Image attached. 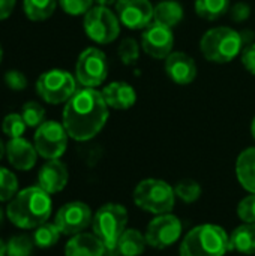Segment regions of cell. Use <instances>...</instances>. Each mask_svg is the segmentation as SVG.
I'll return each mask as SVG.
<instances>
[{
	"mask_svg": "<svg viewBox=\"0 0 255 256\" xmlns=\"http://www.w3.org/2000/svg\"><path fill=\"white\" fill-rule=\"evenodd\" d=\"M102 93L83 87L65 104L62 123L69 138L84 142L95 138L105 126L110 111Z\"/></svg>",
	"mask_w": 255,
	"mask_h": 256,
	"instance_id": "cell-1",
	"label": "cell"
},
{
	"mask_svg": "<svg viewBox=\"0 0 255 256\" xmlns=\"http://www.w3.org/2000/svg\"><path fill=\"white\" fill-rule=\"evenodd\" d=\"M53 210L50 194L39 186H30L20 190L8 204L6 216L9 222L20 230H36L48 222Z\"/></svg>",
	"mask_w": 255,
	"mask_h": 256,
	"instance_id": "cell-2",
	"label": "cell"
},
{
	"mask_svg": "<svg viewBox=\"0 0 255 256\" xmlns=\"http://www.w3.org/2000/svg\"><path fill=\"white\" fill-rule=\"evenodd\" d=\"M230 248V237L224 228L212 224L198 225L182 240L180 256H224Z\"/></svg>",
	"mask_w": 255,
	"mask_h": 256,
	"instance_id": "cell-3",
	"label": "cell"
},
{
	"mask_svg": "<svg viewBox=\"0 0 255 256\" xmlns=\"http://www.w3.org/2000/svg\"><path fill=\"white\" fill-rule=\"evenodd\" d=\"M243 39L240 32L231 27H213L207 30L200 40V51L210 63L225 64L242 54Z\"/></svg>",
	"mask_w": 255,
	"mask_h": 256,
	"instance_id": "cell-4",
	"label": "cell"
},
{
	"mask_svg": "<svg viewBox=\"0 0 255 256\" xmlns=\"http://www.w3.org/2000/svg\"><path fill=\"white\" fill-rule=\"evenodd\" d=\"M134 202L138 208L155 216L170 213L176 202L174 189L164 180L146 178L134 189Z\"/></svg>",
	"mask_w": 255,
	"mask_h": 256,
	"instance_id": "cell-5",
	"label": "cell"
},
{
	"mask_svg": "<svg viewBox=\"0 0 255 256\" xmlns=\"http://www.w3.org/2000/svg\"><path fill=\"white\" fill-rule=\"evenodd\" d=\"M128 224V212L123 206L108 202L98 208L92 219L93 234L104 243L105 250L114 248ZM107 254V252H105Z\"/></svg>",
	"mask_w": 255,
	"mask_h": 256,
	"instance_id": "cell-6",
	"label": "cell"
},
{
	"mask_svg": "<svg viewBox=\"0 0 255 256\" xmlns=\"http://www.w3.org/2000/svg\"><path fill=\"white\" fill-rule=\"evenodd\" d=\"M77 92V78L65 69H50L36 80L38 96L50 104H66Z\"/></svg>",
	"mask_w": 255,
	"mask_h": 256,
	"instance_id": "cell-7",
	"label": "cell"
},
{
	"mask_svg": "<svg viewBox=\"0 0 255 256\" xmlns=\"http://www.w3.org/2000/svg\"><path fill=\"white\" fill-rule=\"evenodd\" d=\"M84 32L93 42L107 45L114 42L120 34V21L116 12L108 6H93L84 15Z\"/></svg>",
	"mask_w": 255,
	"mask_h": 256,
	"instance_id": "cell-8",
	"label": "cell"
},
{
	"mask_svg": "<svg viewBox=\"0 0 255 256\" xmlns=\"http://www.w3.org/2000/svg\"><path fill=\"white\" fill-rule=\"evenodd\" d=\"M68 132L63 123L54 120H45L39 128H36L33 144L41 158L51 160L60 159L68 148Z\"/></svg>",
	"mask_w": 255,
	"mask_h": 256,
	"instance_id": "cell-9",
	"label": "cell"
},
{
	"mask_svg": "<svg viewBox=\"0 0 255 256\" xmlns=\"http://www.w3.org/2000/svg\"><path fill=\"white\" fill-rule=\"evenodd\" d=\"M108 76V60L104 51L95 46L86 48L77 60L75 78L83 87L96 88Z\"/></svg>",
	"mask_w": 255,
	"mask_h": 256,
	"instance_id": "cell-10",
	"label": "cell"
},
{
	"mask_svg": "<svg viewBox=\"0 0 255 256\" xmlns=\"http://www.w3.org/2000/svg\"><path fill=\"white\" fill-rule=\"evenodd\" d=\"M182 222L177 216L171 213L158 214L155 219L150 220L146 230V240L147 246L153 249H167L179 242L182 236Z\"/></svg>",
	"mask_w": 255,
	"mask_h": 256,
	"instance_id": "cell-11",
	"label": "cell"
},
{
	"mask_svg": "<svg viewBox=\"0 0 255 256\" xmlns=\"http://www.w3.org/2000/svg\"><path fill=\"white\" fill-rule=\"evenodd\" d=\"M92 210L86 202L72 201L62 206L54 218V224L63 236H77L92 225Z\"/></svg>",
	"mask_w": 255,
	"mask_h": 256,
	"instance_id": "cell-12",
	"label": "cell"
},
{
	"mask_svg": "<svg viewBox=\"0 0 255 256\" xmlns=\"http://www.w3.org/2000/svg\"><path fill=\"white\" fill-rule=\"evenodd\" d=\"M174 34L173 28L165 27L156 21L149 24L141 33V48L153 58H167L173 52Z\"/></svg>",
	"mask_w": 255,
	"mask_h": 256,
	"instance_id": "cell-13",
	"label": "cell"
},
{
	"mask_svg": "<svg viewBox=\"0 0 255 256\" xmlns=\"http://www.w3.org/2000/svg\"><path fill=\"white\" fill-rule=\"evenodd\" d=\"M153 4L150 0H117L116 14L120 24L129 30H144L153 22Z\"/></svg>",
	"mask_w": 255,
	"mask_h": 256,
	"instance_id": "cell-14",
	"label": "cell"
},
{
	"mask_svg": "<svg viewBox=\"0 0 255 256\" xmlns=\"http://www.w3.org/2000/svg\"><path fill=\"white\" fill-rule=\"evenodd\" d=\"M164 68L167 76L179 86H188L197 78V64L194 58L182 51H173L165 58Z\"/></svg>",
	"mask_w": 255,
	"mask_h": 256,
	"instance_id": "cell-15",
	"label": "cell"
},
{
	"mask_svg": "<svg viewBox=\"0 0 255 256\" xmlns=\"http://www.w3.org/2000/svg\"><path fill=\"white\" fill-rule=\"evenodd\" d=\"M69 180L68 166L60 159L47 160L38 172V186L47 194L54 195L62 192Z\"/></svg>",
	"mask_w": 255,
	"mask_h": 256,
	"instance_id": "cell-16",
	"label": "cell"
},
{
	"mask_svg": "<svg viewBox=\"0 0 255 256\" xmlns=\"http://www.w3.org/2000/svg\"><path fill=\"white\" fill-rule=\"evenodd\" d=\"M38 152L35 144L26 138H12L6 144V158L11 166L18 171H30L38 160Z\"/></svg>",
	"mask_w": 255,
	"mask_h": 256,
	"instance_id": "cell-17",
	"label": "cell"
},
{
	"mask_svg": "<svg viewBox=\"0 0 255 256\" xmlns=\"http://www.w3.org/2000/svg\"><path fill=\"white\" fill-rule=\"evenodd\" d=\"M107 105L113 110H129L137 102V92L125 81H113L102 88Z\"/></svg>",
	"mask_w": 255,
	"mask_h": 256,
	"instance_id": "cell-18",
	"label": "cell"
},
{
	"mask_svg": "<svg viewBox=\"0 0 255 256\" xmlns=\"http://www.w3.org/2000/svg\"><path fill=\"white\" fill-rule=\"evenodd\" d=\"M104 243L89 232L72 236L65 246V256H105Z\"/></svg>",
	"mask_w": 255,
	"mask_h": 256,
	"instance_id": "cell-19",
	"label": "cell"
},
{
	"mask_svg": "<svg viewBox=\"0 0 255 256\" xmlns=\"http://www.w3.org/2000/svg\"><path fill=\"white\" fill-rule=\"evenodd\" d=\"M146 236L134 228H126L113 249L107 250L105 256H141L146 250Z\"/></svg>",
	"mask_w": 255,
	"mask_h": 256,
	"instance_id": "cell-20",
	"label": "cell"
},
{
	"mask_svg": "<svg viewBox=\"0 0 255 256\" xmlns=\"http://www.w3.org/2000/svg\"><path fill=\"white\" fill-rule=\"evenodd\" d=\"M236 176L245 190L255 194V147L243 150L237 156Z\"/></svg>",
	"mask_w": 255,
	"mask_h": 256,
	"instance_id": "cell-21",
	"label": "cell"
},
{
	"mask_svg": "<svg viewBox=\"0 0 255 256\" xmlns=\"http://www.w3.org/2000/svg\"><path fill=\"white\" fill-rule=\"evenodd\" d=\"M183 6L177 0H161L153 8V21L165 26V27H176L183 20Z\"/></svg>",
	"mask_w": 255,
	"mask_h": 256,
	"instance_id": "cell-22",
	"label": "cell"
},
{
	"mask_svg": "<svg viewBox=\"0 0 255 256\" xmlns=\"http://www.w3.org/2000/svg\"><path fill=\"white\" fill-rule=\"evenodd\" d=\"M230 248L243 255L255 254V224H243L230 236Z\"/></svg>",
	"mask_w": 255,
	"mask_h": 256,
	"instance_id": "cell-23",
	"label": "cell"
},
{
	"mask_svg": "<svg viewBox=\"0 0 255 256\" xmlns=\"http://www.w3.org/2000/svg\"><path fill=\"white\" fill-rule=\"evenodd\" d=\"M57 4L59 0H23V10L30 21H45L54 14Z\"/></svg>",
	"mask_w": 255,
	"mask_h": 256,
	"instance_id": "cell-24",
	"label": "cell"
},
{
	"mask_svg": "<svg viewBox=\"0 0 255 256\" xmlns=\"http://www.w3.org/2000/svg\"><path fill=\"white\" fill-rule=\"evenodd\" d=\"M230 10V0H195V12L207 21H215Z\"/></svg>",
	"mask_w": 255,
	"mask_h": 256,
	"instance_id": "cell-25",
	"label": "cell"
},
{
	"mask_svg": "<svg viewBox=\"0 0 255 256\" xmlns=\"http://www.w3.org/2000/svg\"><path fill=\"white\" fill-rule=\"evenodd\" d=\"M60 236L62 232L56 224L45 222L35 230L33 242H35V246L39 249H50L54 244H57V242L60 240Z\"/></svg>",
	"mask_w": 255,
	"mask_h": 256,
	"instance_id": "cell-26",
	"label": "cell"
},
{
	"mask_svg": "<svg viewBox=\"0 0 255 256\" xmlns=\"http://www.w3.org/2000/svg\"><path fill=\"white\" fill-rule=\"evenodd\" d=\"M35 249V242L32 237L26 234L12 236L6 243V255L8 256H30Z\"/></svg>",
	"mask_w": 255,
	"mask_h": 256,
	"instance_id": "cell-27",
	"label": "cell"
},
{
	"mask_svg": "<svg viewBox=\"0 0 255 256\" xmlns=\"http://www.w3.org/2000/svg\"><path fill=\"white\" fill-rule=\"evenodd\" d=\"M140 48L141 46L138 45V42L134 38L128 36V38H123L120 40V44L117 46V56L123 64L132 66L140 58Z\"/></svg>",
	"mask_w": 255,
	"mask_h": 256,
	"instance_id": "cell-28",
	"label": "cell"
},
{
	"mask_svg": "<svg viewBox=\"0 0 255 256\" xmlns=\"http://www.w3.org/2000/svg\"><path fill=\"white\" fill-rule=\"evenodd\" d=\"M18 194V178L8 168L0 166V202L11 201Z\"/></svg>",
	"mask_w": 255,
	"mask_h": 256,
	"instance_id": "cell-29",
	"label": "cell"
},
{
	"mask_svg": "<svg viewBox=\"0 0 255 256\" xmlns=\"http://www.w3.org/2000/svg\"><path fill=\"white\" fill-rule=\"evenodd\" d=\"M26 122L23 118L21 114L18 112H9L8 116L3 117V122H2V132L9 138H21L26 132Z\"/></svg>",
	"mask_w": 255,
	"mask_h": 256,
	"instance_id": "cell-30",
	"label": "cell"
},
{
	"mask_svg": "<svg viewBox=\"0 0 255 256\" xmlns=\"http://www.w3.org/2000/svg\"><path fill=\"white\" fill-rule=\"evenodd\" d=\"M21 116L27 128H39L45 122V110L39 102L29 100L21 108Z\"/></svg>",
	"mask_w": 255,
	"mask_h": 256,
	"instance_id": "cell-31",
	"label": "cell"
},
{
	"mask_svg": "<svg viewBox=\"0 0 255 256\" xmlns=\"http://www.w3.org/2000/svg\"><path fill=\"white\" fill-rule=\"evenodd\" d=\"M201 192L203 190H201L200 183H197L194 180H182L174 188L176 198L182 200L186 204H192V202L198 201V198L201 196Z\"/></svg>",
	"mask_w": 255,
	"mask_h": 256,
	"instance_id": "cell-32",
	"label": "cell"
},
{
	"mask_svg": "<svg viewBox=\"0 0 255 256\" xmlns=\"http://www.w3.org/2000/svg\"><path fill=\"white\" fill-rule=\"evenodd\" d=\"M93 0H59V4L63 12L72 16L86 15L93 8Z\"/></svg>",
	"mask_w": 255,
	"mask_h": 256,
	"instance_id": "cell-33",
	"label": "cell"
},
{
	"mask_svg": "<svg viewBox=\"0 0 255 256\" xmlns=\"http://www.w3.org/2000/svg\"><path fill=\"white\" fill-rule=\"evenodd\" d=\"M237 216L245 224H255V194L248 195L237 204Z\"/></svg>",
	"mask_w": 255,
	"mask_h": 256,
	"instance_id": "cell-34",
	"label": "cell"
},
{
	"mask_svg": "<svg viewBox=\"0 0 255 256\" xmlns=\"http://www.w3.org/2000/svg\"><path fill=\"white\" fill-rule=\"evenodd\" d=\"M3 81H5L6 87L11 88V90H14V92H23L27 87V84H29L27 76L21 70H18V69L8 70L3 75Z\"/></svg>",
	"mask_w": 255,
	"mask_h": 256,
	"instance_id": "cell-35",
	"label": "cell"
},
{
	"mask_svg": "<svg viewBox=\"0 0 255 256\" xmlns=\"http://www.w3.org/2000/svg\"><path fill=\"white\" fill-rule=\"evenodd\" d=\"M230 15H231V20L236 21V22H243L249 18L251 15V8L248 3L245 2H237L236 4H233L230 8Z\"/></svg>",
	"mask_w": 255,
	"mask_h": 256,
	"instance_id": "cell-36",
	"label": "cell"
},
{
	"mask_svg": "<svg viewBox=\"0 0 255 256\" xmlns=\"http://www.w3.org/2000/svg\"><path fill=\"white\" fill-rule=\"evenodd\" d=\"M240 62L249 74L255 75V42L243 48V51L240 54Z\"/></svg>",
	"mask_w": 255,
	"mask_h": 256,
	"instance_id": "cell-37",
	"label": "cell"
},
{
	"mask_svg": "<svg viewBox=\"0 0 255 256\" xmlns=\"http://www.w3.org/2000/svg\"><path fill=\"white\" fill-rule=\"evenodd\" d=\"M15 4H17V0H0V21L8 20L12 15Z\"/></svg>",
	"mask_w": 255,
	"mask_h": 256,
	"instance_id": "cell-38",
	"label": "cell"
},
{
	"mask_svg": "<svg viewBox=\"0 0 255 256\" xmlns=\"http://www.w3.org/2000/svg\"><path fill=\"white\" fill-rule=\"evenodd\" d=\"M93 2H95L96 4H99V6H108V8H110V6H111L113 3H116L117 0H93Z\"/></svg>",
	"mask_w": 255,
	"mask_h": 256,
	"instance_id": "cell-39",
	"label": "cell"
},
{
	"mask_svg": "<svg viewBox=\"0 0 255 256\" xmlns=\"http://www.w3.org/2000/svg\"><path fill=\"white\" fill-rule=\"evenodd\" d=\"M5 154H6V144L0 140V160L3 159Z\"/></svg>",
	"mask_w": 255,
	"mask_h": 256,
	"instance_id": "cell-40",
	"label": "cell"
},
{
	"mask_svg": "<svg viewBox=\"0 0 255 256\" xmlns=\"http://www.w3.org/2000/svg\"><path fill=\"white\" fill-rule=\"evenodd\" d=\"M0 256H6V243H3L2 238H0Z\"/></svg>",
	"mask_w": 255,
	"mask_h": 256,
	"instance_id": "cell-41",
	"label": "cell"
},
{
	"mask_svg": "<svg viewBox=\"0 0 255 256\" xmlns=\"http://www.w3.org/2000/svg\"><path fill=\"white\" fill-rule=\"evenodd\" d=\"M251 135H252V138H254L255 141V117L252 118V123H251Z\"/></svg>",
	"mask_w": 255,
	"mask_h": 256,
	"instance_id": "cell-42",
	"label": "cell"
},
{
	"mask_svg": "<svg viewBox=\"0 0 255 256\" xmlns=\"http://www.w3.org/2000/svg\"><path fill=\"white\" fill-rule=\"evenodd\" d=\"M2 222H3V210L0 208V225H2Z\"/></svg>",
	"mask_w": 255,
	"mask_h": 256,
	"instance_id": "cell-43",
	"label": "cell"
},
{
	"mask_svg": "<svg viewBox=\"0 0 255 256\" xmlns=\"http://www.w3.org/2000/svg\"><path fill=\"white\" fill-rule=\"evenodd\" d=\"M2 58H3V48H2V45H0V63H2Z\"/></svg>",
	"mask_w": 255,
	"mask_h": 256,
	"instance_id": "cell-44",
	"label": "cell"
}]
</instances>
